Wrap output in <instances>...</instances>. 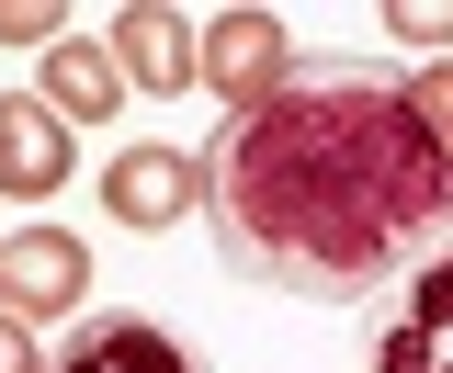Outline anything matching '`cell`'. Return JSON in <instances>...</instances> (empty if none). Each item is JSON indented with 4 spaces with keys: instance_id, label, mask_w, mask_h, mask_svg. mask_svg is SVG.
Listing matches in <instances>:
<instances>
[{
    "instance_id": "cell-1",
    "label": "cell",
    "mask_w": 453,
    "mask_h": 373,
    "mask_svg": "<svg viewBox=\"0 0 453 373\" xmlns=\"http://www.w3.org/2000/svg\"><path fill=\"white\" fill-rule=\"evenodd\" d=\"M204 226L238 283L363 306L453 238V159L408 80L295 68L273 103L226 113L204 148Z\"/></svg>"
},
{
    "instance_id": "cell-2",
    "label": "cell",
    "mask_w": 453,
    "mask_h": 373,
    "mask_svg": "<svg viewBox=\"0 0 453 373\" xmlns=\"http://www.w3.org/2000/svg\"><path fill=\"white\" fill-rule=\"evenodd\" d=\"M68 306H91V249L68 238V226H23V238H0V317H68Z\"/></svg>"
},
{
    "instance_id": "cell-3",
    "label": "cell",
    "mask_w": 453,
    "mask_h": 373,
    "mask_svg": "<svg viewBox=\"0 0 453 373\" xmlns=\"http://www.w3.org/2000/svg\"><path fill=\"white\" fill-rule=\"evenodd\" d=\"M103 215H113V226H136V238H159V226H181V215H204V159H181V148H113Z\"/></svg>"
},
{
    "instance_id": "cell-4",
    "label": "cell",
    "mask_w": 453,
    "mask_h": 373,
    "mask_svg": "<svg viewBox=\"0 0 453 373\" xmlns=\"http://www.w3.org/2000/svg\"><path fill=\"white\" fill-rule=\"evenodd\" d=\"M374 373H453V238L396 283V317L374 339Z\"/></svg>"
},
{
    "instance_id": "cell-5",
    "label": "cell",
    "mask_w": 453,
    "mask_h": 373,
    "mask_svg": "<svg viewBox=\"0 0 453 373\" xmlns=\"http://www.w3.org/2000/svg\"><path fill=\"white\" fill-rule=\"evenodd\" d=\"M204 80L226 91V113L273 103L283 80H295V57H283V23H273V11H204Z\"/></svg>"
},
{
    "instance_id": "cell-6",
    "label": "cell",
    "mask_w": 453,
    "mask_h": 373,
    "mask_svg": "<svg viewBox=\"0 0 453 373\" xmlns=\"http://www.w3.org/2000/svg\"><path fill=\"white\" fill-rule=\"evenodd\" d=\"M113 68H125V91H181V80H204V34L170 0H125L113 11Z\"/></svg>"
},
{
    "instance_id": "cell-7",
    "label": "cell",
    "mask_w": 453,
    "mask_h": 373,
    "mask_svg": "<svg viewBox=\"0 0 453 373\" xmlns=\"http://www.w3.org/2000/svg\"><path fill=\"white\" fill-rule=\"evenodd\" d=\"M57 181H68V113L46 91H0V193L46 204Z\"/></svg>"
},
{
    "instance_id": "cell-8",
    "label": "cell",
    "mask_w": 453,
    "mask_h": 373,
    "mask_svg": "<svg viewBox=\"0 0 453 373\" xmlns=\"http://www.w3.org/2000/svg\"><path fill=\"white\" fill-rule=\"evenodd\" d=\"M46 373H204V362H193L170 328H148V317H91Z\"/></svg>"
},
{
    "instance_id": "cell-9",
    "label": "cell",
    "mask_w": 453,
    "mask_h": 373,
    "mask_svg": "<svg viewBox=\"0 0 453 373\" xmlns=\"http://www.w3.org/2000/svg\"><path fill=\"white\" fill-rule=\"evenodd\" d=\"M46 103H57V113H91V125H103V113L125 103V68H113V46H91V34L46 46Z\"/></svg>"
},
{
    "instance_id": "cell-10",
    "label": "cell",
    "mask_w": 453,
    "mask_h": 373,
    "mask_svg": "<svg viewBox=\"0 0 453 373\" xmlns=\"http://www.w3.org/2000/svg\"><path fill=\"white\" fill-rule=\"evenodd\" d=\"M68 0H0V46H68Z\"/></svg>"
},
{
    "instance_id": "cell-11",
    "label": "cell",
    "mask_w": 453,
    "mask_h": 373,
    "mask_svg": "<svg viewBox=\"0 0 453 373\" xmlns=\"http://www.w3.org/2000/svg\"><path fill=\"white\" fill-rule=\"evenodd\" d=\"M386 34H408L419 57H442L453 46V0H386Z\"/></svg>"
},
{
    "instance_id": "cell-12",
    "label": "cell",
    "mask_w": 453,
    "mask_h": 373,
    "mask_svg": "<svg viewBox=\"0 0 453 373\" xmlns=\"http://www.w3.org/2000/svg\"><path fill=\"white\" fill-rule=\"evenodd\" d=\"M408 103H419V125L442 136V159H453V57H442V68H419V80H408Z\"/></svg>"
},
{
    "instance_id": "cell-13",
    "label": "cell",
    "mask_w": 453,
    "mask_h": 373,
    "mask_svg": "<svg viewBox=\"0 0 453 373\" xmlns=\"http://www.w3.org/2000/svg\"><path fill=\"white\" fill-rule=\"evenodd\" d=\"M0 373H46V362H35V339H23V317H0Z\"/></svg>"
}]
</instances>
